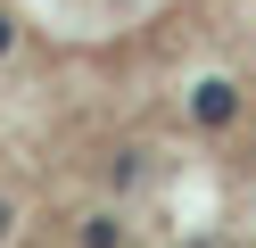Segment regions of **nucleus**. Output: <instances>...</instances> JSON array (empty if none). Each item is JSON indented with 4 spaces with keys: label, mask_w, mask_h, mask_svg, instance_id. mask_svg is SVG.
Returning <instances> with one entry per match:
<instances>
[{
    "label": "nucleus",
    "mask_w": 256,
    "mask_h": 248,
    "mask_svg": "<svg viewBox=\"0 0 256 248\" xmlns=\"http://www.w3.org/2000/svg\"><path fill=\"white\" fill-rule=\"evenodd\" d=\"M232 0H0V75L34 91L157 83L223 33Z\"/></svg>",
    "instance_id": "1"
}]
</instances>
